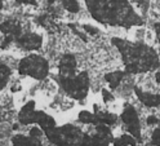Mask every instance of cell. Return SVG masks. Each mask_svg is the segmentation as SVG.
I'll return each instance as SVG.
<instances>
[{"mask_svg":"<svg viewBox=\"0 0 160 146\" xmlns=\"http://www.w3.org/2000/svg\"><path fill=\"white\" fill-rule=\"evenodd\" d=\"M85 3L94 19L101 23L125 27L142 23L128 0H85Z\"/></svg>","mask_w":160,"mask_h":146,"instance_id":"cell-1","label":"cell"},{"mask_svg":"<svg viewBox=\"0 0 160 146\" xmlns=\"http://www.w3.org/2000/svg\"><path fill=\"white\" fill-rule=\"evenodd\" d=\"M112 43L122 53L128 74H141L158 69L159 57L151 47L139 43H131L114 38Z\"/></svg>","mask_w":160,"mask_h":146,"instance_id":"cell-2","label":"cell"},{"mask_svg":"<svg viewBox=\"0 0 160 146\" xmlns=\"http://www.w3.org/2000/svg\"><path fill=\"white\" fill-rule=\"evenodd\" d=\"M47 137L57 146H78L83 140V132L75 125H62L48 131Z\"/></svg>","mask_w":160,"mask_h":146,"instance_id":"cell-3","label":"cell"},{"mask_svg":"<svg viewBox=\"0 0 160 146\" xmlns=\"http://www.w3.org/2000/svg\"><path fill=\"white\" fill-rule=\"evenodd\" d=\"M18 73L22 74V75H28V76H31L38 80H43L48 76L49 63L42 56L30 54L19 61Z\"/></svg>","mask_w":160,"mask_h":146,"instance_id":"cell-4","label":"cell"},{"mask_svg":"<svg viewBox=\"0 0 160 146\" xmlns=\"http://www.w3.org/2000/svg\"><path fill=\"white\" fill-rule=\"evenodd\" d=\"M59 83H61L62 88L65 92L76 100L85 98L88 91H89V76L85 71L79 73L78 75L63 78L59 76Z\"/></svg>","mask_w":160,"mask_h":146,"instance_id":"cell-5","label":"cell"},{"mask_svg":"<svg viewBox=\"0 0 160 146\" xmlns=\"http://www.w3.org/2000/svg\"><path fill=\"white\" fill-rule=\"evenodd\" d=\"M122 120L125 124V127L128 129V132L137 140L141 138V125H139V118L137 115V111L133 106L127 105L125 109L122 114Z\"/></svg>","mask_w":160,"mask_h":146,"instance_id":"cell-6","label":"cell"},{"mask_svg":"<svg viewBox=\"0 0 160 146\" xmlns=\"http://www.w3.org/2000/svg\"><path fill=\"white\" fill-rule=\"evenodd\" d=\"M2 33H3V48H4L7 43L12 42L13 39L18 40V38L22 35L21 34V23H19L18 21L9 19V21L3 23Z\"/></svg>","mask_w":160,"mask_h":146,"instance_id":"cell-7","label":"cell"},{"mask_svg":"<svg viewBox=\"0 0 160 146\" xmlns=\"http://www.w3.org/2000/svg\"><path fill=\"white\" fill-rule=\"evenodd\" d=\"M18 44L26 51H38L43 43V38L36 33H26L18 38Z\"/></svg>","mask_w":160,"mask_h":146,"instance_id":"cell-8","label":"cell"},{"mask_svg":"<svg viewBox=\"0 0 160 146\" xmlns=\"http://www.w3.org/2000/svg\"><path fill=\"white\" fill-rule=\"evenodd\" d=\"M76 75V60L72 54H63L59 61V76L68 78Z\"/></svg>","mask_w":160,"mask_h":146,"instance_id":"cell-9","label":"cell"},{"mask_svg":"<svg viewBox=\"0 0 160 146\" xmlns=\"http://www.w3.org/2000/svg\"><path fill=\"white\" fill-rule=\"evenodd\" d=\"M134 92L138 97V100L145 106H147V108H158V106H160V94H152V93L143 92L139 89L138 87L134 88Z\"/></svg>","mask_w":160,"mask_h":146,"instance_id":"cell-10","label":"cell"},{"mask_svg":"<svg viewBox=\"0 0 160 146\" xmlns=\"http://www.w3.org/2000/svg\"><path fill=\"white\" fill-rule=\"evenodd\" d=\"M13 146H42V142H40V138H35L31 137L28 134V137L22 134H17L13 137Z\"/></svg>","mask_w":160,"mask_h":146,"instance_id":"cell-11","label":"cell"},{"mask_svg":"<svg viewBox=\"0 0 160 146\" xmlns=\"http://www.w3.org/2000/svg\"><path fill=\"white\" fill-rule=\"evenodd\" d=\"M125 74H128L127 71H114V73H108L105 75V79L106 82L110 84V87H111L112 89H116L120 85V83H122V80L124 79Z\"/></svg>","mask_w":160,"mask_h":146,"instance_id":"cell-12","label":"cell"},{"mask_svg":"<svg viewBox=\"0 0 160 146\" xmlns=\"http://www.w3.org/2000/svg\"><path fill=\"white\" fill-rule=\"evenodd\" d=\"M134 145H136V137L131 133L123 134L114 140V146H134Z\"/></svg>","mask_w":160,"mask_h":146,"instance_id":"cell-13","label":"cell"},{"mask_svg":"<svg viewBox=\"0 0 160 146\" xmlns=\"http://www.w3.org/2000/svg\"><path fill=\"white\" fill-rule=\"evenodd\" d=\"M79 120L84 123V124H97L98 120H97V114H93V113H89L87 110L82 111L79 114Z\"/></svg>","mask_w":160,"mask_h":146,"instance_id":"cell-14","label":"cell"},{"mask_svg":"<svg viewBox=\"0 0 160 146\" xmlns=\"http://www.w3.org/2000/svg\"><path fill=\"white\" fill-rule=\"evenodd\" d=\"M61 3L63 5V8L71 13H78L80 9L79 0H61Z\"/></svg>","mask_w":160,"mask_h":146,"instance_id":"cell-15","label":"cell"},{"mask_svg":"<svg viewBox=\"0 0 160 146\" xmlns=\"http://www.w3.org/2000/svg\"><path fill=\"white\" fill-rule=\"evenodd\" d=\"M11 69L5 65V63H2V74H0V78H2V88L7 85L8 80H9V76H11Z\"/></svg>","mask_w":160,"mask_h":146,"instance_id":"cell-16","label":"cell"},{"mask_svg":"<svg viewBox=\"0 0 160 146\" xmlns=\"http://www.w3.org/2000/svg\"><path fill=\"white\" fill-rule=\"evenodd\" d=\"M151 142H152L154 146H160V128H156V129L152 132Z\"/></svg>","mask_w":160,"mask_h":146,"instance_id":"cell-17","label":"cell"},{"mask_svg":"<svg viewBox=\"0 0 160 146\" xmlns=\"http://www.w3.org/2000/svg\"><path fill=\"white\" fill-rule=\"evenodd\" d=\"M83 28L88 34H91V35H97L98 34V28L93 27L92 25H83Z\"/></svg>","mask_w":160,"mask_h":146,"instance_id":"cell-18","label":"cell"},{"mask_svg":"<svg viewBox=\"0 0 160 146\" xmlns=\"http://www.w3.org/2000/svg\"><path fill=\"white\" fill-rule=\"evenodd\" d=\"M159 123V119L156 118L155 115H150L148 118H147V124L148 125H152V124H158Z\"/></svg>","mask_w":160,"mask_h":146,"instance_id":"cell-19","label":"cell"},{"mask_svg":"<svg viewBox=\"0 0 160 146\" xmlns=\"http://www.w3.org/2000/svg\"><path fill=\"white\" fill-rule=\"evenodd\" d=\"M154 28H155V34H156L158 40L160 42V22H155L154 23Z\"/></svg>","mask_w":160,"mask_h":146,"instance_id":"cell-20","label":"cell"},{"mask_svg":"<svg viewBox=\"0 0 160 146\" xmlns=\"http://www.w3.org/2000/svg\"><path fill=\"white\" fill-rule=\"evenodd\" d=\"M155 79H156V83L160 84V73H156L155 74Z\"/></svg>","mask_w":160,"mask_h":146,"instance_id":"cell-21","label":"cell"}]
</instances>
